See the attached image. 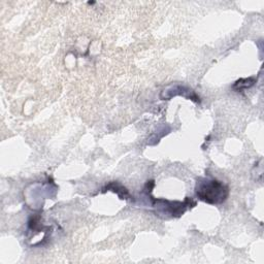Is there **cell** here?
Wrapping results in <instances>:
<instances>
[{"mask_svg": "<svg viewBox=\"0 0 264 264\" xmlns=\"http://www.w3.org/2000/svg\"><path fill=\"white\" fill-rule=\"evenodd\" d=\"M195 193L198 199L209 205L219 206L227 200L229 188L224 183L216 179L198 178L195 186Z\"/></svg>", "mask_w": 264, "mask_h": 264, "instance_id": "1", "label": "cell"}, {"mask_svg": "<svg viewBox=\"0 0 264 264\" xmlns=\"http://www.w3.org/2000/svg\"><path fill=\"white\" fill-rule=\"evenodd\" d=\"M154 208L157 209V214L170 215V217H181L189 208L196 204L191 198L187 197L184 203L181 201H169L165 199H153Z\"/></svg>", "mask_w": 264, "mask_h": 264, "instance_id": "2", "label": "cell"}, {"mask_svg": "<svg viewBox=\"0 0 264 264\" xmlns=\"http://www.w3.org/2000/svg\"><path fill=\"white\" fill-rule=\"evenodd\" d=\"M192 95V96H197L194 91H192L191 89L187 88V87H184V86H175L174 88L169 89V90H164L161 95H160V98H162L163 100H168L170 98H173L174 96H177V95H181V96H184L186 98L188 99H191V97L188 95ZM192 100V99H191Z\"/></svg>", "mask_w": 264, "mask_h": 264, "instance_id": "3", "label": "cell"}, {"mask_svg": "<svg viewBox=\"0 0 264 264\" xmlns=\"http://www.w3.org/2000/svg\"><path fill=\"white\" fill-rule=\"evenodd\" d=\"M256 83V79L255 77H248V79H240L239 81H237L232 88H234L236 91H243L246 89H249L251 87H253Z\"/></svg>", "mask_w": 264, "mask_h": 264, "instance_id": "5", "label": "cell"}, {"mask_svg": "<svg viewBox=\"0 0 264 264\" xmlns=\"http://www.w3.org/2000/svg\"><path fill=\"white\" fill-rule=\"evenodd\" d=\"M104 190H111L117 193L121 197V199H128V197H130L128 190L125 187H123V186L119 184L118 182H112L108 185H106Z\"/></svg>", "mask_w": 264, "mask_h": 264, "instance_id": "4", "label": "cell"}]
</instances>
